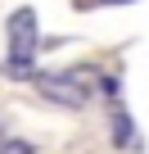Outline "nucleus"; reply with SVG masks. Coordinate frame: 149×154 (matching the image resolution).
Segmentation results:
<instances>
[{"label": "nucleus", "mask_w": 149, "mask_h": 154, "mask_svg": "<svg viewBox=\"0 0 149 154\" xmlns=\"http://www.w3.org/2000/svg\"><path fill=\"white\" fill-rule=\"evenodd\" d=\"M32 54H36V14L18 9L9 18V63H5V72L9 77H32Z\"/></svg>", "instance_id": "f257e3e1"}, {"label": "nucleus", "mask_w": 149, "mask_h": 154, "mask_svg": "<svg viewBox=\"0 0 149 154\" xmlns=\"http://www.w3.org/2000/svg\"><path fill=\"white\" fill-rule=\"evenodd\" d=\"M41 95L63 100V104H82V100H86V91H82V86H72L68 77H41Z\"/></svg>", "instance_id": "f03ea898"}, {"label": "nucleus", "mask_w": 149, "mask_h": 154, "mask_svg": "<svg viewBox=\"0 0 149 154\" xmlns=\"http://www.w3.org/2000/svg\"><path fill=\"white\" fill-rule=\"evenodd\" d=\"M0 154H32L27 140H0Z\"/></svg>", "instance_id": "20e7f679"}, {"label": "nucleus", "mask_w": 149, "mask_h": 154, "mask_svg": "<svg viewBox=\"0 0 149 154\" xmlns=\"http://www.w3.org/2000/svg\"><path fill=\"white\" fill-rule=\"evenodd\" d=\"M113 136H118V145H131V140H136V127L127 122V113L113 118Z\"/></svg>", "instance_id": "7ed1b4c3"}]
</instances>
